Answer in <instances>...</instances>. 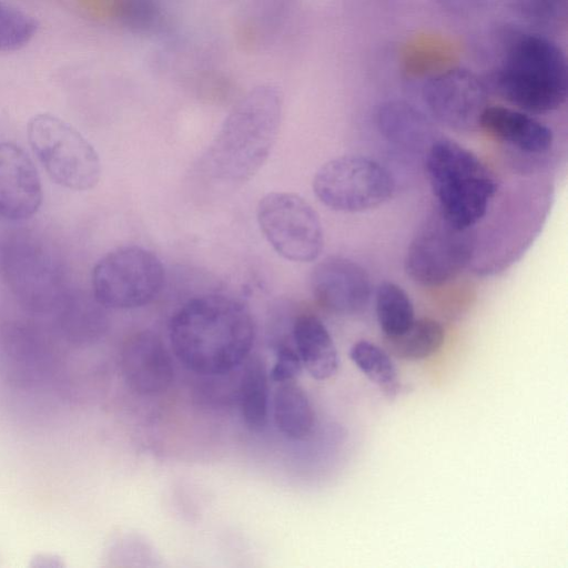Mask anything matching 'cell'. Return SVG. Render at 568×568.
I'll list each match as a JSON object with an SVG mask.
<instances>
[{
  "label": "cell",
  "mask_w": 568,
  "mask_h": 568,
  "mask_svg": "<svg viewBox=\"0 0 568 568\" xmlns=\"http://www.w3.org/2000/svg\"><path fill=\"white\" fill-rule=\"evenodd\" d=\"M43 199L33 161L19 145L0 142V216L23 221L33 216Z\"/></svg>",
  "instance_id": "5bb4252c"
},
{
  "label": "cell",
  "mask_w": 568,
  "mask_h": 568,
  "mask_svg": "<svg viewBox=\"0 0 568 568\" xmlns=\"http://www.w3.org/2000/svg\"><path fill=\"white\" fill-rule=\"evenodd\" d=\"M423 99L430 113L456 131L479 129L488 105L486 84L470 70L450 68L430 77L423 87Z\"/></svg>",
  "instance_id": "8fae6325"
},
{
  "label": "cell",
  "mask_w": 568,
  "mask_h": 568,
  "mask_svg": "<svg viewBox=\"0 0 568 568\" xmlns=\"http://www.w3.org/2000/svg\"><path fill=\"white\" fill-rule=\"evenodd\" d=\"M475 250L470 230H458L439 214L412 240L404 260L406 274L425 287H438L455 278Z\"/></svg>",
  "instance_id": "30bf717a"
},
{
  "label": "cell",
  "mask_w": 568,
  "mask_h": 568,
  "mask_svg": "<svg viewBox=\"0 0 568 568\" xmlns=\"http://www.w3.org/2000/svg\"><path fill=\"white\" fill-rule=\"evenodd\" d=\"M444 339L443 325L434 318L423 317L415 318L403 333L385 337V344L387 349L398 358L419 361L436 353Z\"/></svg>",
  "instance_id": "7402d4cb"
},
{
  "label": "cell",
  "mask_w": 568,
  "mask_h": 568,
  "mask_svg": "<svg viewBox=\"0 0 568 568\" xmlns=\"http://www.w3.org/2000/svg\"><path fill=\"white\" fill-rule=\"evenodd\" d=\"M169 339L186 369L202 376L224 375L250 356L255 324L243 302L206 294L187 301L174 313Z\"/></svg>",
  "instance_id": "6da1fadb"
},
{
  "label": "cell",
  "mask_w": 568,
  "mask_h": 568,
  "mask_svg": "<svg viewBox=\"0 0 568 568\" xmlns=\"http://www.w3.org/2000/svg\"><path fill=\"white\" fill-rule=\"evenodd\" d=\"M302 368L303 364L297 351L290 345L281 344L276 351L275 363L270 371V379L278 384L294 381Z\"/></svg>",
  "instance_id": "4316f807"
},
{
  "label": "cell",
  "mask_w": 568,
  "mask_h": 568,
  "mask_svg": "<svg viewBox=\"0 0 568 568\" xmlns=\"http://www.w3.org/2000/svg\"><path fill=\"white\" fill-rule=\"evenodd\" d=\"M544 1L555 2V1H560V0H544Z\"/></svg>",
  "instance_id": "f1b7e54d"
},
{
  "label": "cell",
  "mask_w": 568,
  "mask_h": 568,
  "mask_svg": "<svg viewBox=\"0 0 568 568\" xmlns=\"http://www.w3.org/2000/svg\"><path fill=\"white\" fill-rule=\"evenodd\" d=\"M375 313L384 337L403 333L415 320V310L404 288L393 282L381 283L375 292Z\"/></svg>",
  "instance_id": "603a6c76"
},
{
  "label": "cell",
  "mask_w": 568,
  "mask_h": 568,
  "mask_svg": "<svg viewBox=\"0 0 568 568\" xmlns=\"http://www.w3.org/2000/svg\"><path fill=\"white\" fill-rule=\"evenodd\" d=\"M59 334L74 345H89L108 328L105 307L93 293L68 288L53 313Z\"/></svg>",
  "instance_id": "e0dca14e"
},
{
  "label": "cell",
  "mask_w": 568,
  "mask_h": 568,
  "mask_svg": "<svg viewBox=\"0 0 568 568\" xmlns=\"http://www.w3.org/2000/svg\"><path fill=\"white\" fill-rule=\"evenodd\" d=\"M426 175L438 214L458 230H471L486 215L498 189L489 168L469 149L435 139L426 154Z\"/></svg>",
  "instance_id": "277c9868"
},
{
  "label": "cell",
  "mask_w": 568,
  "mask_h": 568,
  "mask_svg": "<svg viewBox=\"0 0 568 568\" xmlns=\"http://www.w3.org/2000/svg\"><path fill=\"white\" fill-rule=\"evenodd\" d=\"M394 180L379 162L361 155H343L324 163L315 173L316 197L337 212L359 213L378 207L394 192Z\"/></svg>",
  "instance_id": "ba28073f"
},
{
  "label": "cell",
  "mask_w": 568,
  "mask_h": 568,
  "mask_svg": "<svg viewBox=\"0 0 568 568\" xmlns=\"http://www.w3.org/2000/svg\"><path fill=\"white\" fill-rule=\"evenodd\" d=\"M240 409L246 427L261 432L268 417V376L265 365L258 356H248L239 389Z\"/></svg>",
  "instance_id": "44dd1931"
},
{
  "label": "cell",
  "mask_w": 568,
  "mask_h": 568,
  "mask_svg": "<svg viewBox=\"0 0 568 568\" xmlns=\"http://www.w3.org/2000/svg\"><path fill=\"white\" fill-rule=\"evenodd\" d=\"M51 353L44 335L36 327L10 322L0 329V367L10 382L30 386L49 373Z\"/></svg>",
  "instance_id": "9a60e30c"
},
{
  "label": "cell",
  "mask_w": 568,
  "mask_h": 568,
  "mask_svg": "<svg viewBox=\"0 0 568 568\" xmlns=\"http://www.w3.org/2000/svg\"><path fill=\"white\" fill-rule=\"evenodd\" d=\"M479 129L497 141L532 154L549 151L554 143L549 126L525 111L504 105H487Z\"/></svg>",
  "instance_id": "2e32d148"
},
{
  "label": "cell",
  "mask_w": 568,
  "mask_h": 568,
  "mask_svg": "<svg viewBox=\"0 0 568 568\" xmlns=\"http://www.w3.org/2000/svg\"><path fill=\"white\" fill-rule=\"evenodd\" d=\"M355 366L373 383L387 392L397 387V369L387 352L376 344L361 339L349 349Z\"/></svg>",
  "instance_id": "cb8c5ba5"
},
{
  "label": "cell",
  "mask_w": 568,
  "mask_h": 568,
  "mask_svg": "<svg viewBox=\"0 0 568 568\" xmlns=\"http://www.w3.org/2000/svg\"><path fill=\"white\" fill-rule=\"evenodd\" d=\"M491 84L506 101L529 114H547L566 101V58L550 39L529 32L511 34Z\"/></svg>",
  "instance_id": "3957f363"
},
{
  "label": "cell",
  "mask_w": 568,
  "mask_h": 568,
  "mask_svg": "<svg viewBox=\"0 0 568 568\" xmlns=\"http://www.w3.org/2000/svg\"><path fill=\"white\" fill-rule=\"evenodd\" d=\"M38 28V21L32 16L0 1V52H12L26 47Z\"/></svg>",
  "instance_id": "d4e9b609"
},
{
  "label": "cell",
  "mask_w": 568,
  "mask_h": 568,
  "mask_svg": "<svg viewBox=\"0 0 568 568\" xmlns=\"http://www.w3.org/2000/svg\"><path fill=\"white\" fill-rule=\"evenodd\" d=\"M116 18L134 32L153 30L161 20L158 0H118Z\"/></svg>",
  "instance_id": "484cf974"
},
{
  "label": "cell",
  "mask_w": 568,
  "mask_h": 568,
  "mask_svg": "<svg viewBox=\"0 0 568 568\" xmlns=\"http://www.w3.org/2000/svg\"><path fill=\"white\" fill-rule=\"evenodd\" d=\"M446 11L468 16L477 12L485 3V0H435Z\"/></svg>",
  "instance_id": "83f0119b"
},
{
  "label": "cell",
  "mask_w": 568,
  "mask_h": 568,
  "mask_svg": "<svg viewBox=\"0 0 568 568\" xmlns=\"http://www.w3.org/2000/svg\"><path fill=\"white\" fill-rule=\"evenodd\" d=\"M27 132L32 152L54 183L73 191H87L99 183V154L72 125L40 113L30 119Z\"/></svg>",
  "instance_id": "8992f818"
},
{
  "label": "cell",
  "mask_w": 568,
  "mask_h": 568,
  "mask_svg": "<svg viewBox=\"0 0 568 568\" xmlns=\"http://www.w3.org/2000/svg\"><path fill=\"white\" fill-rule=\"evenodd\" d=\"M311 290L323 308L341 315L363 311L372 294L366 270L343 256H328L314 266Z\"/></svg>",
  "instance_id": "7c38bea8"
},
{
  "label": "cell",
  "mask_w": 568,
  "mask_h": 568,
  "mask_svg": "<svg viewBox=\"0 0 568 568\" xmlns=\"http://www.w3.org/2000/svg\"><path fill=\"white\" fill-rule=\"evenodd\" d=\"M292 334L308 374L317 381L331 378L338 367V354L324 323L313 314H302L295 320Z\"/></svg>",
  "instance_id": "ac0fdd59"
},
{
  "label": "cell",
  "mask_w": 568,
  "mask_h": 568,
  "mask_svg": "<svg viewBox=\"0 0 568 568\" xmlns=\"http://www.w3.org/2000/svg\"><path fill=\"white\" fill-rule=\"evenodd\" d=\"M164 281L163 264L153 252L135 245L122 246L95 264L92 293L105 308H136L155 300Z\"/></svg>",
  "instance_id": "52a82bcc"
},
{
  "label": "cell",
  "mask_w": 568,
  "mask_h": 568,
  "mask_svg": "<svg viewBox=\"0 0 568 568\" xmlns=\"http://www.w3.org/2000/svg\"><path fill=\"white\" fill-rule=\"evenodd\" d=\"M376 121L381 134L403 148H419L435 140L432 121L406 101L392 100L383 103L377 110Z\"/></svg>",
  "instance_id": "d6986e66"
},
{
  "label": "cell",
  "mask_w": 568,
  "mask_h": 568,
  "mask_svg": "<svg viewBox=\"0 0 568 568\" xmlns=\"http://www.w3.org/2000/svg\"><path fill=\"white\" fill-rule=\"evenodd\" d=\"M256 219L270 245L284 258L312 262L322 253L324 233L313 206L295 193L273 192L261 199Z\"/></svg>",
  "instance_id": "9c48e42d"
},
{
  "label": "cell",
  "mask_w": 568,
  "mask_h": 568,
  "mask_svg": "<svg viewBox=\"0 0 568 568\" xmlns=\"http://www.w3.org/2000/svg\"><path fill=\"white\" fill-rule=\"evenodd\" d=\"M273 417L287 438L305 439L314 427V412L305 390L294 381L280 383L273 396Z\"/></svg>",
  "instance_id": "ffe728a7"
},
{
  "label": "cell",
  "mask_w": 568,
  "mask_h": 568,
  "mask_svg": "<svg viewBox=\"0 0 568 568\" xmlns=\"http://www.w3.org/2000/svg\"><path fill=\"white\" fill-rule=\"evenodd\" d=\"M4 282L27 312L51 315L68 291L59 257L41 240L20 234L7 241L1 253Z\"/></svg>",
  "instance_id": "5b68a950"
},
{
  "label": "cell",
  "mask_w": 568,
  "mask_h": 568,
  "mask_svg": "<svg viewBox=\"0 0 568 568\" xmlns=\"http://www.w3.org/2000/svg\"><path fill=\"white\" fill-rule=\"evenodd\" d=\"M282 97L273 85L252 89L232 109L209 145L203 166L214 179L241 183L255 175L275 144Z\"/></svg>",
  "instance_id": "7a4b0ae2"
},
{
  "label": "cell",
  "mask_w": 568,
  "mask_h": 568,
  "mask_svg": "<svg viewBox=\"0 0 568 568\" xmlns=\"http://www.w3.org/2000/svg\"><path fill=\"white\" fill-rule=\"evenodd\" d=\"M120 366L126 385L139 395L161 394L174 378L169 349L160 336L150 331L135 333L126 339Z\"/></svg>",
  "instance_id": "4fadbf2b"
}]
</instances>
